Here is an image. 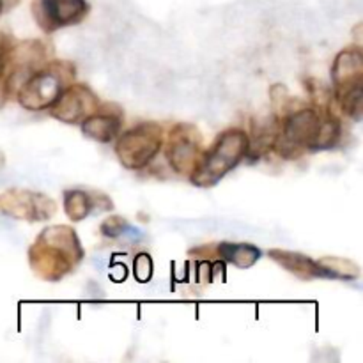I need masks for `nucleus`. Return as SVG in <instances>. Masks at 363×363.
<instances>
[{
	"mask_svg": "<svg viewBox=\"0 0 363 363\" xmlns=\"http://www.w3.org/2000/svg\"><path fill=\"white\" fill-rule=\"evenodd\" d=\"M333 103H305L289 99L280 113V131L273 152L287 162H296L307 152L330 151L342 138V121Z\"/></svg>",
	"mask_w": 363,
	"mask_h": 363,
	"instance_id": "obj_1",
	"label": "nucleus"
},
{
	"mask_svg": "<svg viewBox=\"0 0 363 363\" xmlns=\"http://www.w3.org/2000/svg\"><path fill=\"white\" fill-rule=\"evenodd\" d=\"M28 266L43 282H60L85 257L80 236L71 225H48L28 247Z\"/></svg>",
	"mask_w": 363,
	"mask_h": 363,
	"instance_id": "obj_2",
	"label": "nucleus"
},
{
	"mask_svg": "<svg viewBox=\"0 0 363 363\" xmlns=\"http://www.w3.org/2000/svg\"><path fill=\"white\" fill-rule=\"evenodd\" d=\"M248 152V133L241 128H227L216 135L208 149L201 152L194 170L188 176L197 188H213L233 172Z\"/></svg>",
	"mask_w": 363,
	"mask_h": 363,
	"instance_id": "obj_3",
	"label": "nucleus"
},
{
	"mask_svg": "<svg viewBox=\"0 0 363 363\" xmlns=\"http://www.w3.org/2000/svg\"><path fill=\"white\" fill-rule=\"evenodd\" d=\"M332 98L340 113L360 123L363 117V52L350 45L340 50L332 64Z\"/></svg>",
	"mask_w": 363,
	"mask_h": 363,
	"instance_id": "obj_4",
	"label": "nucleus"
},
{
	"mask_svg": "<svg viewBox=\"0 0 363 363\" xmlns=\"http://www.w3.org/2000/svg\"><path fill=\"white\" fill-rule=\"evenodd\" d=\"M77 80V66L69 60H46L16 91V101L28 112H43L55 103L60 92Z\"/></svg>",
	"mask_w": 363,
	"mask_h": 363,
	"instance_id": "obj_5",
	"label": "nucleus"
},
{
	"mask_svg": "<svg viewBox=\"0 0 363 363\" xmlns=\"http://www.w3.org/2000/svg\"><path fill=\"white\" fill-rule=\"evenodd\" d=\"M165 130L155 121H142L121 131L116 138V156L128 170H142L151 165L163 149Z\"/></svg>",
	"mask_w": 363,
	"mask_h": 363,
	"instance_id": "obj_6",
	"label": "nucleus"
},
{
	"mask_svg": "<svg viewBox=\"0 0 363 363\" xmlns=\"http://www.w3.org/2000/svg\"><path fill=\"white\" fill-rule=\"evenodd\" d=\"M165 160L177 176L188 177L204 151L201 130L191 123H176L163 138Z\"/></svg>",
	"mask_w": 363,
	"mask_h": 363,
	"instance_id": "obj_7",
	"label": "nucleus"
},
{
	"mask_svg": "<svg viewBox=\"0 0 363 363\" xmlns=\"http://www.w3.org/2000/svg\"><path fill=\"white\" fill-rule=\"evenodd\" d=\"M50 46L41 39H27V41L14 43L7 59L6 73L2 80V92L6 98L16 94L20 85L43 66L48 59Z\"/></svg>",
	"mask_w": 363,
	"mask_h": 363,
	"instance_id": "obj_8",
	"label": "nucleus"
},
{
	"mask_svg": "<svg viewBox=\"0 0 363 363\" xmlns=\"http://www.w3.org/2000/svg\"><path fill=\"white\" fill-rule=\"evenodd\" d=\"M0 213L20 222H48L55 216L57 204L41 191L11 188L0 194Z\"/></svg>",
	"mask_w": 363,
	"mask_h": 363,
	"instance_id": "obj_9",
	"label": "nucleus"
},
{
	"mask_svg": "<svg viewBox=\"0 0 363 363\" xmlns=\"http://www.w3.org/2000/svg\"><path fill=\"white\" fill-rule=\"evenodd\" d=\"M30 13L46 35L82 23L91 13L87 0H32Z\"/></svg>",
	"mask_w": 363,
	"mask_h": 363,
	"instance_id": "obj_10",
	"label": "nucleus"
},
{
	"mask_svg": "<svg viewBox=\"0 0 363 363\" xmlns=\"http://www.w3.org/2000/svg\"><path fill=\"white\" fill-rule=\"evenodd\" d=\"M101 103L99 96L84 82L67 85L59 98L50 106V116L71 126H80Z\"/></svg>",
	"mask_w": 363,
	"mask_h": 363,
	"instance_id": "obj_11",
	"label": "nucleus"
},
{
	"mask_svg": "<svg viewBox=\"0 0 363 363\" xmlns=\"http://www.w3.org/2000/svg\"><path fill=\"white\" fill-rule=\"evenodd\" d=\"M190 255L197 259H204L208 262H223V264L236 266V268L247 269L257 264L262 257V250L252 243H233V241H222V243L206 245V247L191 248Z\"/></svg>",
	"mask_w": 363,
	"mask_h": 363,
	"instance_id": "obj_12",
	"label": "nucleus"
},
{
	"mask_svg": "<svg viewBox=\"0 0 363 363\" xmlns=\"http://www.w3.org/2000/svg\"><path fill=\"white\" fill-rule=\"evenodd\" d=\"M124 126V110L112 101H101L98 108L80 124L84 137L99 144H110L119 137Z\"/></svg>",
	"mask_w": 363,
	"mask_h": 363,
	"instance_id": "obj_13",
	"label": "nucleus"
},
{
	"mask_svg": "<svg viewBox=\"0 0 363 363\" xmlns=\"http://www.w3.org/2000/svg\"><path fill=\"white\" fill-rule=\"evenodd\" d=\"M64 213L71 222H84L85 218L99 213L112 211L113 201L106 194L87 188H71L62 195Z\"/></svg>",
	"mask_w": 363,
	"mask_h": 363,
	"instance_id": "obj_14",
	"label": "nucleus"
},
{
	"mask_svg": "<svg viewBox=\"0 0 363 363\" xmlns=\"http://www.w3.org/2000/svg\"><path fill=\"white\" fill-rule=\"evenodd\" d=\"M268 257L275 261L280 268L289 272L300 280H315V279H325L326 275L319 262L315 259L308 257V255L301 254V252H291L282 250V248H272L268 250Z\"/></svg>",
	"mask_w": 363,
	"mask_h": 363,
	"instance_id": "obj_15",
	"label": "nucleus"
},
{
	"mask_svg": "<svg viewBox=\"0 0 363 363\" xmlns=\"http://www.w3.org/2000/svg\"><path fill=\"white\" fill-rule=\"evenodd\" d=\"M280 131V116L277 112H272L261 119L259 123H254L252 131L248 133V160H259L273 151L277 137Z\"/></svg>",
	"mask_w": 363,
	"mask_h": 363,
	"instance_id": "obj_16",
	"label": "nucleus"
},
{
	"mask_svg": "<svg viewBox=\"0 0 363 363\" xmlns=\"http://www.w3.org/2000/svg\"><path fill=\"white\" fill-rule=\"evenodd\" d=\"M319 266L325 272L326 280H344V282H354L360 279V266L354 261L346 257H333V255H326V257L318 259Z\"/></svg>",
	"mask_w": 363,
	"mask_h": 363,
	"instance_id": "obj_17",
	"label": "nucleus"
},
{
	"mask_svg": "<svg viewBox=\"0 0 363 363\" xmlns=\"http://www.w3.org/2000/svg\"><path fill=\"white\" fill-rule=\"evenodd\" d=\"M101 234L105 238H110V240H119V238H137L138 230L135 227H131L128 223V220H124L123 216H110L99 227Z\"/></svg>",
	"mask_w": 363,
	"mask_h": 363,
	"instance_id": "obj_18",
	"label": "nucleus"
},
{
	"mask_svg": "<svg viewBox=\"0 0 363 363\" xmlns=\"http://www.w3.org/2000/svg\"><path fill=\"white\" fill-rule=\"evenodd\" d=\"M14 43L16 41L13 39V35L6 34V32H0V78L6 73L7 59H9L11 48H13Z\"/></svg>",
	"mask_w": 363,
	"mask_h": 363,
	"instance_id": "obj_19",
	"label": "nucleus"
},
{
	"mask_svg": "<svg viewBox=\"0 0 363 363\" xmlns=\"http://www.w3.org/2000/svg\"><path fill=\"white\" fill-rule=\"evenodd\" d=\"M0 2H2L4 13H6V11L14 9V7H16L18 4H20V0H0Z\"/></svg>",
	"mask_w": 363,
	"mask_h": 363,
	"instance_id": "obj_20",
	"label": "nucleus"
},
{
	"mask_svg": "<svg viewBox=\"0 0 363 363\" xmlns=\"http://www.w3.org/2000/svg\"><path fill=\"white\" fill-rule=\"evenodd\" d=\"M4 165H6V156H4L2 149H0V169H2Z\"/></svg>",
	"mask_w": 363,
	"mask_h": 363,
	"instance_id": "obj_21",
	"label": "nucleus"
},
{
	"mask_svg": "<svg viewBox=\"0 0 363 363\" xmlns=\"http://www.w3.org/2000/svg\"><path fill=\"white\" fill-rule=\"evenodd\" d=\"M4 13V9H2V2H0V14Z\"/></svg>",
	"mask_w": 363,
	"mask_h": 363,
	"instance_id": "obj_22",
	"label": "nucleus"
}]
</instances>
